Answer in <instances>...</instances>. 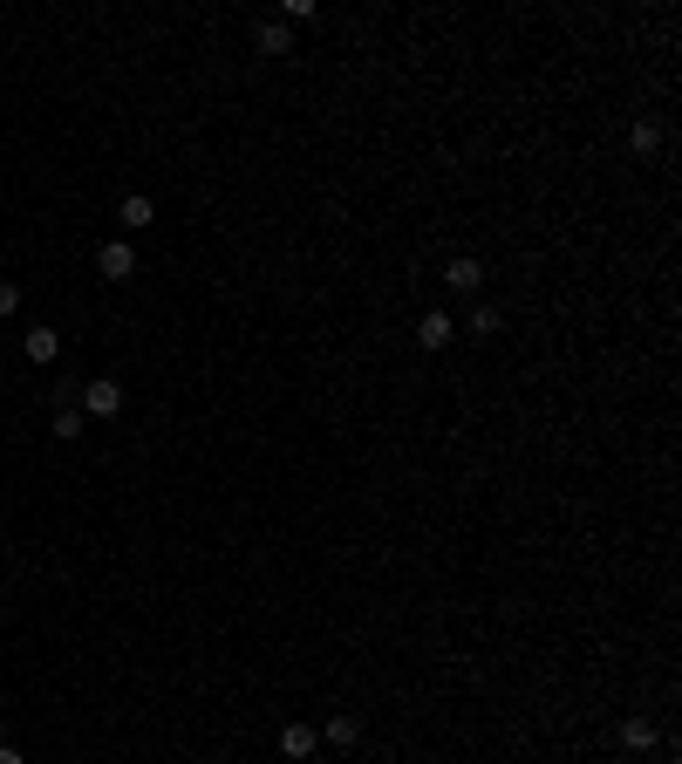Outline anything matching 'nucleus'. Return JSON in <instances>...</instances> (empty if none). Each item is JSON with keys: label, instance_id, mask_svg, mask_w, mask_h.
Here are the masks:
<instances>
[{"label": "nucleus", "instance_id": "11", "mask_svg": "<svg viewBox=\"0 0 682 764\" xmlns=\"http://www.w3.org/2000/svg\"><path fill=\"white\" fill-rule=\"evenodd\" d=\"M464 328H471L478 342H492V335L505 328V321H498V307H471V321H464Z\"/></svg>", "mask_w": 682, "mask_h": 764}, {"label": "nucleus", "instance_id": "10", "mask_svg": "<svg viewBox=\"0 0 682 764\" xmlns=\"http://www.w3.org/2000/svg\"><path fill=\"white\" fill-rule=\"evenodd\" d=\"M628 144H635V157H648V151H662V123H635V130H628Z\"/></svg>", "mask_w": 682, "mask_h": 764}, {"label": "nucleus", "instance_id": "8", "mask_svg": "<svg viewBox=\"0 0 682 764\" xmlns=\"http://www.w3.org/2000/svg\"><path fill=\"white\" fill-rule=\"evenodd\" d=\"M266 55H294V35H287V21H260V35H253Z\"/></svg>", "mask_w": 682, "mask_h": 764}, {"label": "nucleus", "instance_id": "13", "mask_svg": "<svg viewBox=\"0 0 682 764\" xmlns=\"http://www.w3.org/2000/svg\"><path fill=\"white\" fill-rule=\"evenodd\" d=\"M321 737H328V744H341V751H348V744L362 737V724H355V717H328V730H321Z\"/></svg>", "mask_w": 682, "mask_h": 764}, {"label": "nucleus", "instance_id": "14", "mask_svg": "<svg viewBox=\"0 0 682 764\" xmlns=\"http://www.w3.org/2000/svg\"><path fill=\"white\" fill-rule=\"evenodd\" d=\"M14 307H21V287H14V280H0V314H14Z\"/></svg>", "mask_w": 682, "mask_h": 764}, {"label": "nucleus", "instance_id": "17", "mask_svg": "<svg viewBox=\"0 0 682 764\" xmlns=\"http://www.w3.org/2000/svg\"><path fill=\"white\" fill-rule=\"evenodd\" d=\"M205 764H212V758H205Z\"/></svg>", "mask_w": 682, "mask_h": 764}, {"label": "nucleus", "instance_id": "9", "mask_svg": "<svg viewBox=\"0 0 682 764\" xmlns=\"http://www.w3.org/2000/svg\"><path fill=\"white\" fill-rule=\"evenodd\" d=\"M655 737H662V730L648 724V717H628V724H621V744H628V751H655Z\"/></svg>", "mask_w": 682, "mask_h": 764}, {"label": "nucleus", "instance_id": "12", "mask_svg": "<svg viewBox=\"0 0 682 764\" xmlns=\"http://www.w3.org/2000/svg\"><path fill=\"white\" fill-rule=\"evenodd\" d=\"M48 437H62V444H76V437H82V410H55V423H48Z\"/></svg>", "mask_w": 682, "mask_h": 764}, {"label": "nucleus", "instance_id": "7", "mask_svg": "<svg viewBox=\"0 0 682 764\" xmlns=\"http://www.w3.org/2000/svg\"><path fill=\"white\" fill-rule=\"evenodd\" d=\"M280 751L287 758H314V724H287L280 730Z\"/></svg>", "mask_w": 682, "mask_h": 764}, {"label": "nucleus", "instance_id": "3", "mask_svg": "<svg viewBox=\"0 0 682 764\" xmlns=\"http://www.w3.org/2000/svg\"><path fill=\"white\" fill-rule=\"evenodd\" d=\"M417 342H423V348H451V342H457V321L444 314V307H430V314L417 321Z\"/></svg>", "mask_w": 682, "mask_h": 764}, {"label": "nucleus", "instance_id": "5", "mask_svg": "<svg viewBox=\"0 0 682 764\" xmlns=\"http://www.w3.org/2000/svg\"><path fill=\"white\" fill-rule=\"evenodd\" d=\"M21 348H28V362H35V369H48V362L62 355V335H55V328H28V335H21Z\"/></svg>", "mask_w": 682, "mask_h": 764}, {"label": "nucleus", "instance_id": "1", "mask_svg": "<svg viewBox=\"0 0 682 764\" xmlns=\"http://www.w3.org/2000/svg\"><path fill=\"white\" fill-rule=\"evenodd\" d=\"M110 417H123V382L110 376L82 382V423H110Z\"/></svg>", "mask_w": 682, "mask_h": 764}, {"label": "nucleus", "instance_id": "4", "mask_svg": "<svg viewBox=\"0 0 682 764\" xmlns=\"http://www.w3.org/2000/svg\"><path fill=\"white\" fill-rule=\"evenodd\" d=\"M444 287H451V294H478V287H485V267H478L471 253H457L451 267H444Z\"/></svg>", "mask_w": 682, "mask_h": 764}, {"label": "nucleus", "instance_id": "16", "mask_svg": "<svg viewBox=\"0 0 682 764\" xmlns=\"http://www.w3.org/2000/svg\"><path fill=\"white\" fill-rule=\"evenodd\" d=\"M0 546H7V533H0Z\"/></svg>", "mask_w": 682, "mask_h": 764}, {"label": "nucleus", "instance_id": "15", "mask_svg": "<svg viewBox=\"0 0 682 764\" xmlns=\"http://www.w3.org/2000/svg\"><path fill=\"white\" fill-rule=\"evenodd\" d=\"M0 764H28V758H21V751H14V744H0Z\"/></svg>", "mask_w": 682, "mask_h": 764}, {"label": "nucleus", "instance_id": "2", "mask_svg": "<svg viewBox=\"0 0 682 764\" xmlns=\"http://www.w3.org/2000/svg\"><path fill=\"white\" fill-rule=\"evenodd\" d=\"M96 273H103V280H130V273H137V246H130V239H110V246L96 253Z\"/></svg>", "mask_w": 682, "mask_h": 764}, {"label": "nucleus", "instance_id": "6", "mask_svg": "<svg viewBox=\"0 0 682 764\" xmlns=\"http://www.w3.org/2000/svg\"><path fill=\"white\" fill-rule=\"evenodd\" d=\"M151 219H157V212H151V198H144V191H130V198L116 205V226H123V232H144Z\"/></svg>", "mask_w": 682, "mask_h": 764}]
</instances>
